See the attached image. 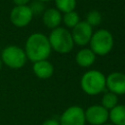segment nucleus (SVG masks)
I'll list each match as a JSON object with an SVG mask.
<instances>
[{"instance_id":"f03ea898","label":"nucleus","mask_w":125,"mask_h":125,"mask_svg":"<svg viewBox=\"0 0 125 125\" xmlns=\"http://www.w3.org/2000/svg\"><path fill=\"white\" fill-rule=\"evenodd\" d=\"M80 86L83 92L87 95H99L105 89V76L99 70H88L82 75Z\"/></svg>"},{"instance_id":"9b49d317","label":"nucleus","mask_w":125,"mask_h":125,"mask_svg":"<svg viewBox=\"0 0 125 125\" xmlns=\"http://www.w3.org/2000/svg\"><path fill=\"white\" fill-rule=\"evenodd\" d=\"M62 20V15L56 8H49L42 14V21L44 25L50 29L59 27Z\"/></svg>"},{"instance_id":"1a4fd4ad","label":"nucleus","mask_w":125,"mask_h":125,"mask_svg":"<svg viewBox=\"0 0 125 125\" xmlns=\"http://www.w3.org/2000/svg\"><path fill=\"white\" fill-rule=\"evenodd\" d=\"M108 112L102 104H93L85 110V119L91 125H103L108 120Z\"/></svg>"},{"instance_id":"7ed1b4c3","label":"nucleus","mask_w":125,"mask_h":125,"mask_svg":"<svg viewBox=\"0 0 125 125\" xmlns=\"http://www.w3.org/2000/svg\"><path fill=\"white\" fill-rule=\"evenodd\" d=\"M48 40L55 52L59 54H67L69 53L74 46L71 33L64 27H56L52 29L50 35L48 36Z\"/></svg>"},{"instance_id":"20e7f679","label":"nucleus","mask_w":125,"mask_h":125,"mask_svg":"<svg viewBox=\"0 0 125 125\" xmlns=\"http://www.w3.org/2000/svg\"><path fill=\"white\" fill-rule=\"evenodd\" d=\"M113 36L106 29H99L90 39V49L97 56H105L113 48Z\"/></svg>"},{"instance_id":"f8f14e48","label":"nucleus","mask_w":125,"mask_h":125,"mask_svg":"<svg viewBox=\"0 0 125 125\" xmlns=\"http://www.w3.org/2000/svg\"><path fill=\"white\" fill-rule=\"evenodd\" d=\"M33 73L40 79H48L54 74V65L48 60H42L33 62Z\"/></svg>"},{"instance_id":"aec40b11","label":"nucleus","mask_w":125,"mask_h":125,"mask_svg":"<svg viewBox=\"0 0 125 125\" xmlns=\"http://www.w3.org/2000/svg\"><path fill=\"white\" fill-rule=\"evenodd\" d=\"M42 125H60V122L58 120L54 119V118H50V119L45 120L42 123Z\"/></svg>"},{"instance_id":"2eb2a0df","label":"nucleus","mask_w":125,"mask_h":125,"mask_svg":"<svg viewBox=\"0 0 125 125\" xmlns=\"http://www.w3.org/2000/svg\"><path fill=\"white\" fill-rule=\"evenodd\" d=\"M56 9L61 13H68L74 11L76 7V0H55Z\"/></svg>"},{"instance_id":"423d86ee","label":"nucleus","mask_w":125,"mask_h":125,"mask_svg":"<svg viewBox=\"0 0 125 125\" xmlns=\"http://www.w3.org/2000/svg\"><path fill=\"white\" fill-rule=\"evenodd\" d=\"M60 125H85V110L78 105L67 107L60 117Z\"/></svg>"},{"instance_id":"39448f33","label":"nucleus","mask_w":125,"mask_h":125,"mask_svg":"<svg viewBox=\"0 0 125 125\" xmlns=\"http://www.w3.org/2000/svg\"><path fill=\"white\" fill-rule=\"evenodd\" d=\"M0 58L2 62L12 69L21 68L27 61L24 50L16 45H9L5 47L1 51Z\"/></svg>"},{"instance_id":"6e6552de","label":"nucleus","mask_w":125,"mask_h":125,"mask_svg":"<svg viewBox=\"0 0 125 125\" xmlns=\"http://www.w3.org/2000/svg\"><path fill=\"white\" fill-rule=\"evenodd\" d=\"M93 35V27L89 25L85 21H80L71 31L73 43L78 46H85L89 44Z\"/></svg>"},{"instance_id":"dca6fc26","label":"nucleus","mask_w":125,"mask_h":125,"mask_svg":"<svg viewBox=\"0 0 125 125\" xmlns=\"http://www.w3.org/2000/svg\"><path fill=\"white\" fill-rule=\"evenodd\" d=\"M118 98H117V95L111 93V92H107L105 93L103 98H102V105L107 109L108 111L110 109H112L114 106H116L118 104Z\"/></svg>"},{"instance_id":"9d476101","label":"nucleus","mask_w":125,"mask_h":125,"mask_svg":"<svg viewBox=\"0 0 125 125\" xmlns=\"http://www.w3.org/2000/svg\"><path fill=\"white\" fill-rule=\"evenodd\" d=\"M105 88L109 92L115 95L125 94V74L122 72H112L107 77H105Z\"/></svg>"},{"instance_id":"f257e3e1","label":"nucleus","mask_w":125,"mask_h":125,"mask_svg":"<svg viewBox=\"0 0 125 125\" xmlns=\"http://www.w3.org/2000/svg\"><path fill=\"white\" fill-rule=\"evenodd\" d=\"M23 50L27 60L32 62L47 60L52 51L48 37L41 32H34L30 34L25 41Z\"/></svg>"},{"instance_id":"4be33fe9","label":"nucleus","mask_w":125,"mask_h":125,"mask_svg":"<svg viewBox=\"0 0 125 125\" xmlns=\"http://www.w3.org/2000/svg\"><path fill=\"white\" fill-rule=\"evenodd\" d=\"M2 65H3V62H2L1 58H0V71H1V69H2Z\"/></svg>"},{"instance_id":"a211bd4d","label":"nucleus","mask_w":125,"mask_h":125,"mask_svg":"<svg viewBox=\"0 0 125 125\" xmlns=\"http://www.w3.org/2000/svg\"><path fill=\"white\" fill-rule=\"evenodd\" d=\"M89 25L93 26H98L101 22H102V15L100 14V12H98L97 10H93L90 11L86 17V21H85Z\"/></svg>"},{"instance_id":"f3484780","label":"nucleus","mask_w":125,"mask_h":125,"mask_svg":"<svg viewBox=\"0 0 125 125\" xmlns=\"http://www.w3.org/2000/svg\"><path fill=\"white\" fill-rule=\"evenodd\" d=\"M62 21L64 23L66 27L73 28L80 21V18H79V15L75 11H71V12L63 14Z\"/></svg>"},{"instance_id":"5701e85b","label":"nucleus","mask_w":125,"mask_h":125,"mask_svg":"<svg viewBox=\"0 0 125 125\" xmlns=\"http://www.w3.org/2000/svg\"><path fill=\"white\" fill-rule=\"evenodd\" d=\"M37 1H40V2H49V1H52V0H37Z\"/></svg>"},{"instance_id":"b1692460","label":"nucleus","mask_w":125,"mask_h":125,"mask_svg":"<svg viewBox=\"0 0 125 125\" xmlns=\"http://www.w3.org/2000/svg\"><path fill=\"white\" fill-rule=\"evenodd\" d=\"M103 125H113V124H111V123H104V124H103Z\"/></svg>"},{"instance_id":"6ab92c4d","label":"nucleus","mask_w":125,"mask_h":125,"mask_svg":"<svg viewBox=\"0 0 125 125\" xmlns=\"http://www.w3.org/2000/svg\"><path fill=\"white\" fill-rule=\"evenodd\" d=\"M33 16L34 15H40V14H43L44 11H45V7H44V4L43 2H40V1H34L31 3V5L29 6Z\"/></svg>"},{"instance_id":"412c9836","label":"nucleus","mask_w":125,"mask_h":125,"mask_svg":"<svg viewBox=\"0 0 125 125\" xmlns=\"http://www.w3.org/2000/svg\"><path fill=\"white\" fill-rule=\"evenodd\" d=\"M15 6H23V5H27L30 0H13Z\"/></svg>"},{"instance_id":"ddd939ff","label":"nucleus","mask_w":125,"mask_h":125,"mask_svg":"<svg viewBox=\"0 0 125 125\" xmlns=\"http://www.w3.org/2000/svg\"><path fill=\"white\" fill-rule=\"evenodd\" d=\"M96 61V55L90 48H84L78 51L75 55V62L81 67H89Z\"/></svg>"},{"instance_id":"4468645a","label":"nucleus","mask_w":125,"mask_h":125,"mask_svg":"<svg viewBox=\"0 0 125 125\" xmlns=\"http://www.w3.org/2000/svg\"><path fill=\"white\" fill-rule=\"evenodd\" d=\"M108 119L113 125H125V105L117 104L108 112Z\"/></svg>"},{"instance_id":"0eeeda50","label":"nucleus","mask_w":125,"mask_h":125,"mask_svg":"<svg viewBox=\"0 0 125 125\" xmlns=\"http://www.w3.org/2000/svg\"><path fill=\"white\" fill-rule=\"evenodd\" d=\"M33 14L28 5L15 6L10 12V21L16 27H24L32 21Z\"/></svg>"}]
</instances>
